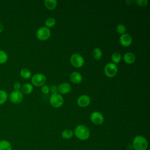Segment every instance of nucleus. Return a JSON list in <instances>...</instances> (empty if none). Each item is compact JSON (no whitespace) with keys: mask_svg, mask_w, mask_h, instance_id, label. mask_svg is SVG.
I'll return each mask as SVG.
<instances>
[{"mask_svg":"<svg viewBox=\"0 0 150 150\" xmlns=\"http://www.w3.org/2000/svg\"><path fill=\"white\" fill-rule=\"evenodd\" d=\"M74 134L81 141L87 139L90 135V132L88 127L82 124L79 125L75 128Z\"/></svg>","mask_w":150,"mask_h":150,"instance_id":"1","label":"nucleus"},{"mask_svg":"<svg viewBox=\"0 0 150 150\" xmlns=\"http://www.w3.org/2000/svg\"><path fill=\"white\" fill-rule=\"evenodd\" d=\"M90 98L86 94L80 96L77 100V103L80 107H86L90 104Z\"/></svg>","mask_w":150,"mask_h":150,"instance_id":"11","label":"nucleus"},{"mask_svg":"<svg viewBox=\"0 0 150 150\" xmlns=\"http://www.w3.org/2000/svg\"><path fill=\"white\" fill-rule=\"evenodd\" d=\"M49 102L53 107L59 108L63 105L64 103V99L60 94L57 93L52 94L50 95L49 98Z\"/></svg>","mask_w":150,"mask_h":150,"instance_id":"3","label":"nucleus"},{"mask_svg":"<svg viewBox=\"0 0 150 150\" xmlns=\"http://www.w3.org/2000/svg\"><path fill=\"white\" fill-rule=\"evenodd\" d=\"M20 76L25 79H28L29 78L31 77L32 76V73L31 71L26 68H24L22 69L21 71H20Z\"/></svg>","mask_w":150,"mask_h":150,"instance_id":"20","label":"nucleus"},{"mask_svg":"<svg viewBox=\"0 0 150 150\" xmlns=\"http://www.w3.org/2000/svg\"><path fill=\"white\" fill-rule=\"evenodd\" d=\"M13 88L15 90H20L21 88V84L19 82H15L13 84Z\"/></svg>","mask_w":150,"mask_h":150,"instance_id":"29","label":"nucleus"},{"mask_svg":"<svg viewBox=\"0 0 150 150\" xmlns=\"http://www.w3.org/2000/svg\"><path fill=\"white\" fill-rule=\"evenodd\" d=\"M71 87L70 84L68 83H62L57 86V90L59 94H66L70 91Z\"/></svg>","mask_w":150,"mask_h":150,"instance_id":"12","label":"nucleus"},{"mask_svg":"<svg viewBox=\"0 0 150 150\" xmlns=\"http://www.w3.org/2000/svg\"><path fill=\"white\" fill-rule=\"evenodd\" d=\"M4 29V26L2 25V23H0V32H1Z\"/></svg>","mask_w":150,"mask_h":150,"instance_id":"31","label":"nucleus"},{"mask_svg":"<svg viewBox=\"0 0 150 150\" xmlns=\"http://www.w3.org/2000/svg\"><path fill=\"white\" fill-rule=\"evenodd\" d=\"M70 63L76 68L82 67L84 64V59L83 57L79 53H73L70 58Z\"/></svg>","mask_w":150,"mask_h":150,"instance_id":"5","label":"nucleus"},{"mask_svg":"<svg viewBox=\"0 0 150 150\" xmlns=\"http://www.w3.org/2000/svg\"><path fill=\"white\" fill-rule=\"evenodd\" d=\"M41 91L43 94H48L50 91V87L48 86H47L46 84H44L41 87Z\"/></svg>","mask_w":150,"mask_h":150,"instance_id":"27","label":"nucleus"},{"mask_svg":"<svg viewBox=\"0 0 150 150\" xmlns=\"http://www.w3.org/2000/svg\"><path fill=\"white\" fill-rule=\"evenodd\" d=\"M31 81L33 86L42 87L46 83V77L43 74L36 73L33 75V76L32 77Z\"/></svg>","mask_w":150,"mask_h":150,"instance_id":"7","label":"nucleus"},{"mask_svg":"<svg viewBox=\"0 0 150 150\" xmlns=\"http://www.w3.org/2000/svg\"><path fill=\"white\" fill-rule=\"evenodd\" d=\"M45 6L49 10H53L57 6V1L56 0H45L44 1Z\"/></svg>","mask_w":150,"mask_h":150,"instance_id":"16","label":"nucleus"},{"mask_svg":"<svg viewBox=\"0 0 150 150\" xmlns=\"http://www.w3.org/2000/svg\"><path fill=\"white\" fill-rule=\"evenodd\" d=\"M124 61L127 64H132L136 60L135 55L131 52H127L123 56Z\"/></svg>","mask_w":150,"mask_h":150,"instance_id":"14","label":"nucleus"},{"mask_svg":"<svg viewBox=\"0 0 150 150\" xmlns=\"http://www.w3.org/2000/svg\"><path fill=\"white\" fill-rule=\"evenodd\" d=\"M122 59V56L121 54L118 53V52H115L112 54L111 55V60L112 63L116 64V63H119Z\"/></svg>","mask_w":150,"mask_h":150,"instance_id":"21","label":"nucleus"},{"mask_svg":"<svg viewBox=\"0 0 150 150\" xmlns=\"http://www.w3.org/2000/svg\"><path fill=\"white\" fill-rule=\"evenodd\" d=\"M125 3L127 4V5H131L132 3H133V1H125Z\"/></svg>","mask_w":150,"mask_h":150,"instance_id":"30","label":"nucleus"},{"mask_svg":"<svg viewBox=\"0 0 150 150\" xmlns=\"http://www.w3.org/2000/svg\"><path fill=\"white\" fill-rule=\"evenodd\" d=\"M91 121L95 125H99L103 123L104 122V116L99 111H93L90 116Z\"/></svg>","mask_w":150,"mask_h":150,"instance_id":"8","label":"nucleus"},{"mask_svg":"<svg viewBox=\"0 0 150 150\" xmlns=\"http://www.w3.org/2000/svg\"><path fill=\"white\" fill-rule=\"evenodd\" d=\"M51 35L50 30L46 26L39 28L36 32V38L40 40H46L48 39Z\"/></svg>","mask_w":150,"mask_h":150,"instance_id":"6","label":"nucleus"},{"mask_svg":"<svg viewBox=\"0 0 150 150\" xmlns=\"http://www.w3.org/2000/svg\"><path fill=\"white\" fill-rule=\"evenodd\" d=\"M148 146V141L143 136L137 135L133 139L132 146L134 150H146Z\"/></svg>","mask_w":150,"mask_h":150,"instance_id":"2","label":"nucleus"},{"mask_svg":"<svg viewBox=\"0 0 150 150\" xmlns=\"http://www.w3.org/2000/svg\"><path fill=\"white\" fill-rule=\"evenodd\" d=\"M116 29H117V32L119 34H120L121 35L125 33V32H126V27L123 24H118L117 26Z\"/></svg>","mask_w":150,"mask_h":150,"instance_id":"25","label":"nucleus"},{"mask_svg":"<svg viewBox=\"0 0 150 150\" xmlns=\"http://www.w3.org/2000/svg\"><path fill=\"white\" fill-rule=\"evenodd\" d=\"M104 72L106 76L108 77H114L118 73V67L115 64L112 62H109L105 65Z\"/></svg>","mask_w":150,"mask_h":150,"instance_id":"4","label":"nucleus"},{"mask_svg":"<svg viewBox=\"0 0 150 150\" xmlns=\"http://www.w3.org/2000/svg\"><path fill=\"white\" fill-rule=\"evenodd\" d=\"M21 91L22 93L28 94L31 93L33 91V85L30 83H25L21 86Z\"/></svg>","mask_w":150,"mask_h":150,"instance_id":"15","label":"nucleus"},{"mask_svg":"<svg viewBox=\"0 0 150 150\" xmlns=\"http://www.w3.org/2000/svg\"><path fill=\"white\" fill-rule=\"evenodd\" d=\"M73 134H74V132L71 129L67 128V129H64L62 131V132L61 134V136L63 139H70L73 137Z\"/></svg>","mask_w":150,"mask_h":150,"instance_id":"18","label":"nucleus"},{"mask_svg":"<svg viewBox=\"0 0 150 150\" xmlns=\"http://www.w3.org/2000/svg\"><path fill=\"white\" fill-rule=\"evenodd\" d=\"M135 3L139 6H145L148 5V0H136Z\"/></svg>","mask_w":150,"mask_h":150,"instance_id":"26","label":"nucleus"},{"mask_svg":"<svg viewBox=\"0 0 150 150\" xmlns=\"http://www.w3.org/2000/svg\"><path fill=\"white\" fill-rule=\"evenodd\" d=\"M8 59V54L3 50H0V63L2 64L5 63Z\"/></svg>","mask_w":150,"mask_h":150,"instance_id":"24","label":"nucleus"},{"mask_svg":"<svg viewBox=\"0 0 150 150\" xmlns=\"http://www.w3.org/2000/svg\"><path fill=\"white\" fill-rule=\"evenodd\" d=\"M70 81L74 84H79L81 82L83 77L81 74L77 71H73L69 76Z\"/></svg>","mask_w":150,"mask_h":150,"instance_id":"13","label":"nucleus"},{"mask_svg":"<svg viewBox=\"0 0 150 150\" xmlns=\"http://www.w3.org/2000/svg\"><path fill=\"white\" fill-rule=\"evenodd\" d=\"M8 98V94L6 91L4 90H0V105H2L5 103Z\"/></svg>","mask_w":150,"mask_h":150,"instance_id":"22","label":"nucleus"},{"mask_svg":"<svg viewBox=\"0 0 150 150\" xmlns=\"http://www.w3.org/2000/svg\"><path fill=\"white\" fill-rule=\"evenodd\" d=\"M11 144L6 140H2L0 141V150H12Z\"/></svg>","mask_w":150,"mask_h":150,"instance_id":"19","label":"nucleus"},{"mask_svg":"<svg viewBox=\"0 0 150 150\" xmlns=\"http://www.w3.org/2000/svg\"><path fill=\"white\" fill-rule=\"evenodd\" d=\"M9 98L12 103L19 104L22 100L23 93L21 91V90H13L11 93Z\"/></svg>","mask_w":150,"mask_h":150,"instance_id":"9","label":"nucleus"},{"mask_svg":"<svg viewBox=\"0 0 150 150\" xmlns=\"http://www.w3.org/2000/svg\"><path fill=\"white\" fill-rule=\"evenodd\" d=\"M92 55L93 58L96 60H99L101 59L103 53L99 47H95L92 52Z\"/></svg>","mask_w":150,"mask_h":150,"instance_id":"17","label":"nucleus"},{"mask_svg":"<svg viewBox=\"0 0 150 150\" xmlns=\"http://www.w3.org/2000/svg\"><path fill=\"white\" fill-rule=\"evenodd\" d=\"M120 43L124 47L129 46L132 42V38L128 33H124L121 35L120 37Z\"/></svg>","mask_w":150,"mask_h":150,"instance_id":"10","label":"nucleus"},{"mask_svg":"<svg viewBox=\"0 0 150 150\" xmlns=\"http://www.w3.org/2000/svg\"><path fill=\"white\" fill-rule=\"evenodd\" d=\"M45 25L46 27L47 28H52L53 26H54L56 25V20L54 18H48L47 19H46V20L45 21Z\"/></svg>","mask_w":150,"mask_h":150,"instance_id":"23","label":"nucleus"},{"mask_svg":"<svg viewBox=\"0 0 150 150\" xmlns=\"http://www.w3.org/2000/svg\"><path fill=\"white\" fill-rule=\"evenodd\" d=\"M50 91L52 93V94H54V93H57L58 92L57 90V86L56 85H52L50 87Z\"/></svg>","mask_w":150,"mask_h":150,"instance_id":"28","label":"nucleus"}]
</instances>
